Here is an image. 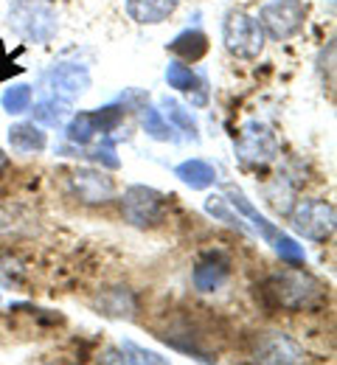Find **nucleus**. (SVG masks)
I'll return each instance as SVG.
<instances>
[{"label":"nucleus","instance_id":"1","mask_svg":"<svg viewBox=\"0 0 337 365\" xmlns=\"http://www.w3.org/2000/svg\"><path fill=\"white\" fill-rule=\"evenodd\" d=\"M256 298L273 312H318L329 301V287L318 275L306 273L301 264H289L267 275L256 287Z\"/></svg>","mask_w":337,"mask_h":365},{"label":"nucleus","instance_id":"2","mask_svg":"<svg viewBox=\"0 0 337 365\" xmlns=\"http://www.w3.org/2000/svg\"><path fill=\"white\" fill-rule=\"evenodd\" d=\"M6 23L20 40L34 46H48L59 31V14L48 0H14Z\"/></svg>","mask_w":337,"mask_h":365},{"label":"nucleus","instance_id":"3","mask_svg":"<svg viewBox=\"0 0 337 365\" xmlns=\"http://www.w3.org/2000/svg\"><path fill=\"white\" fill-rule=\"evenodd\" d=\"M222 43L237 59H256L264 48V31L253 14L231 9L222 20Z\"/></svg>","mask_w":337,"mask_h":365},{"label":"nucleus","instance_id":"4","mask_svg":"<svg viewBox=\"0 0 337 365\" xmlns=\"http://www.w3.org/2000/svg\"><path fill=\"white\" fill-rule=\"evenodd\" d=\"M259 26L273 43H287L301 34L306 20V6L301 0H267L259 9Z\"/></svg>","mask_w":337,"mask_h":365},{"label":"nucleus","instance_id":"5","mask_svg":"<svg viewBox=\"0 0 337 365\" xmlns=\"http://www.w3.org/2000/svg\"><path fill=\"white\" fill-rule=\"evenodd\" d=\"M121 217L133 228H157L166 222V197L152 185H130L121 197Z\"/></svg>","mask_w":337,"mask_h":365},{"label":"nucleus","instance_id":"6","mask_svg":"<svg viewBox=\"0 0 337 365\" xmlns=\"http://www.w3.org/2000/svg\"><path fill=\"white\" fill-rule=\"evenodd\" d=\"M292 230L315 245H326L335 236V205L326 200H301L292 211Z\"/></svg>","mask_w":337,"mask_h":365},{"label":"nucleus","instance_id":"7","mask_svg":"<svg viewBox=\"0 0 337 365\" xmlns=\"http://www.w3.org/2000/svg\"><path fill=\"white\" fill-rule=\"evenodd\" d=\"M68 191L85 205H107L115 200V180L104 169H73L68 172Z\"/></svg>","mask_w":337,"mask_h":365},{"label":"nucleus","instance_id":"8","mask_svg":"<svg viewBox=\"0 0 337 365\" xmlns=\"http://www.w3.org/2000/svg\"><path fill=\"white\" fill-rule=\"evenodd\" d=\"M250 357L256 363L267 365H289L304 360V349L289 337L287 331H256L250 343Z\"/></svg>","mask_w":337,"mask_h":365},{"label":"nucleus","instance_id":"9","mask_svg":"<svg viewBox=\"0 0 337 365\" xmlns=\"http://www.w3.org/2000/svg\"><path fill=\"white\" fill-rule=\"evenodd\" d=\"M279 152L281 146L267 124L250 121L242 127L239 140H237V158L242 163H270L279 158Z\"/></svg>","mask_w":337,"mask_h":365},{"label":"nucleus","instance_id":"10","mask_svg":"<svg viewBox=\"0 0 337 365\" xmlns=\"http://www.w3.org/2000/svg\"><path fill=\"white\" fill-rule=\"evenodd\" d=\"M43 82L51 88L53 96L65 98V101H76L79 96L90 91V71L79 62H59V65H51L48 71L43 73Z\"/></svg>","mask_w":337,"mask_h":365},{"label":"nucleus","instance_id":"11","mask_svg":"<svg viewBox=\"0 0 337 365\" xmlns=\"http://www.w3.org/2000/svg\"><path fill=\"white\" fill-rule=\"evenodd\" d=\"M231 278V259L219 250H208L192 270V284L199 292H217Z\"/></svg>","mask_w":337,"mask_h":365},{"label":"nucleus","instance_id":"12","mask_svg":"<svg viewBox=\"0 0 337 365\" xmlns=\"http://www.w3.org/2000/svg\"><path fill=\"white\" fill-rule=\"evenodd\" d=\"M93 309L104 318L113 320H133L138 315V295L130 287H104L93 298Z\"/></svg>","mask_w":337,"mask_h":365},{"label":"nucleus","instance_id":"13","mask_svg":"<svg viewBox=\"0 0 337 365\" xmlns=\"http://www.w3.org/2000/svg\"><path fill=\"white\" fill-rule=\"evenodd\" d=\"M157 340L169 343L172 349H177V351H183V354H192L194 360H199V363H211V360H214V351H208V349L202 346V334H197V329L189 326L186 320H180V323H175V326L157 331Z\"/></svg>","mask_w":337,"mask_h":365},{"label":"nucleus","instance_id":"14","mask_svg":"<svg viewBox=\"0 0 337 365\" xmlns=\"http://www.w3.org/2000/svg\"><path fill=\"white\" fill-rule=\"evenodd\" d=\"M166 85L175 88V91L186 93L192 98L194 107H205L208 104V85L194 73L186 62H180V59H175V62L166 65Z\"/></svg>","mask_w":337,"mask_h":365},{"label":"nucleus","instance_id":"15","mask_svg":"<svg viewBox=\"0 0 337 365\" xmlns=\"http://www.w3.org/2000/svg\"><path fill=\"white\" fill-rule=\"evenodd\" d=\"M225 197H228V202L234 205V211H237L239 217L250 220V225L256 228V233H259L264 242H270V245L276 242V236L281 233V228H279L276 222H270V220H267V217H264V214H261V211H259V208H256V205L242 194V188L228 185V188H225Z\"/></svg>","mask_w":337,"mask_h":365},{"label":"nucleus","instance_id":"16","mask_svg":"<svg viewBox=\"0 0 337 365\" xmlns=\"http://www.w3.org/2000/svg\"><path fill=\"white\" fill-rule=\"evenodd\" d=\"M180 0H127V17L135 20L138 26H157L166 23L177 11Z\"/></svg>","mask_w":337,"mask_h":365},{"label":"nucleus","instance_id":"17","mask_svg":"<svg viewBox=\"0 0 337 365\" xmlns=\"http://www.w3.org/2000/svg\"><path fill=\"white\" fill-rule=\"evenodd\" d=\"M9 146L20 155H37V152H46L48 135L37 121H20L9 127Z\"/></svg>","mask_w":337,"mask_h":365},{"label":"nucleus","instance_id":"18","mask_svg":"<svg viewBox=\"0 0 337 365\" xmlns=\"http://www.w3.org/2000/svg\"><path fill=\"white\" fill-rule=\"evenodd\" d=\"M175 178L183 182V185H189L192 191H205V188H211L214 182L219 180L214 163H208L202 158H189V160L177 163L175 166Z\"/></svg>","mask_w":337,"mask_h":365},{"label":"nucleus","instance_id":"19","mask_svg":"<svg viewBox=\"0 0 337 365\" xmlns=\"http://www.w3.org/2000/svg\"><path fill=\"white\" fill-rule=\"evenodd\" d=\"M101 363H127V365H166L169 360L160 357L157 351H149L144 346L133 343V340H124L118 349H107L101 354Z\"/></svg>","mask_w":337,"mask_h":365},{"label":"nucleus","instance_id":"20","mask_svg":"<svg viewBox=\"0 0 337 365\" xmlns=\"http://www.w3.org/2000/svg\"><path fill=\"white\" fill-rule=\"evenodd\" d=\"M208 48H211V43H208V34L202 29H186L166 46V51H172L180 62H197L208 53Z\"/></svg>","mask_w":337,"mask_h":365},{"label":"nucleus","instance_id":"21","mask_svg":"<svg viewBox=\"0 0 337 365\" xmlns=\"http://www.w3.org/2000/svg\"><path fill=\"white\" fill-rule=\"evenodd\" d=\"M160 113H163V118L172 124V127H177L183 135L189 138V140H199V127H197V121H194V115H192V110H186L177 98H169V96H163L160 98Z\"/></svg>","mask_w":337,"mask_h":365},{"label":"nucleus","instance_id":"22","mask_svg":"<svg viewBox=\"0 0 337 365\" xmlns=\"http://www.w3.org/2000/svg\"><path fill=\"white\" fill-rule=\"evenodd\" d=\"M68 113H71V101H65V98H59L53 93H51L48 98L37 101L34 110H31V115H34V121L40 127H62Z\"/></svg>","mask_w":337,"mask_h":365},{"label":"nucleus","instance_id":"23","mask_svg":"<svg viewBox=\"0 0 337 365\" xmlns=\"http://www.w3.org/2000/svg\"><path fill=\"white\" fill-rule=\"evenodd\" d=\"M65 138H68V143H73V146H79V149H85V146H90V143L96 140L98 130H96L93 115H90V110L76 113V115L68 121V127H65Z\"/></svg>","mask_w":337,"mask_h":365},{"label":"nucleus","instance_id":"24","mask_svg":"<svg viewBox=\"0 0 337 365\" xmlns=\"http://www.w3.org/2000/svg\"><path fill=\"white\" fill-rule=\"evenodd\" d=\"M202 208H205V214L208 217H214V220H219V222H225L228 228H234L237 233H250L247 225L242 222V217L234 211V205L225 200V197H217V194H211V197H205V202H202Z\"/></svg>","mask_w":337,"mask_h":365},{"label":"nucleus","instance_id":"25","mask_svg":"<svg viewBox=\"0 0 337 365\" xmlns=\"http://www.w3.org/2000/svg\"><path fill=\"white\" fill-rule=\"evenodd\" d=\"M31 101H34V91H31V85H9L3 96H0V104H3V110L9 113V115H23V113H28L31 110Z\"/></svg>","mask_w":337,"mask_h":365},{"label":"nucleus","instance_id":"26","mask_svg":"<svg viewBox=\"0 0 337 365\" xmlns=\"http://www.w3.org/2000/svg\"><path fill=\"white\" fill-rule=\"evenodd\" d=\"M76 155L88 158L90 163H98L101 169H113V172L121 169V158L115 155V138L113 135H101V140H98L93 149H88V152H76Z\"/></svg>","mask_w":337,"mask_h":365},{"label":"nucleus","instance_id":"27","mask_svg":"<svg viewBox=\"0 0 337 365\" xmlns=\"http://www.w3.org/2000/svg\"><path fill=\"white\" fill-rule=\"evenodd\" d=\"M141 124H144L146 135L155 138V140H160V143H172V140H177L175 127H172V124L163 118V113L155 110V107H144V113H141Z\"/></svg>","mask_w":337,"mask_h":365},{"label":"nucleus","instance_id":"28","mask_svg":"<svg viewBox=\"0 0 337 365\" xmlns=\"http://www.w3.org/2000/svg\"><path fill=\"white\" fill-rule=\"evenodd\" d=\"M20 214H23V208H20V205L0 208V233H3V236H20V233H23L20 225H26L28 230H37V225H31V222H37V220H31V217L20 220Z\"/></svg>","mask_w":337,"mask_h":365},{"label":"nucleus","instance_id":"29","mask_svg":"<svg viewBox=\"0 0 337 365\" xmlns=\"http://www.w3.org/2000/svg\"><path fill=\"white\" fill-rule=\"evenodd\" d=\"M273 247H276V253L281 256V262H287V264H306V253H304V245H298V242H295L292 236H287L284 230L276 236Z\"/></svg>","mask_w":337,"mask_h":365},{"label":"nucleus","instance_id":"30","mask_svg":"<svg viewBox=\"0 0 337 365\" xmlns=\"http://www.w3.org/2000/svg\"><path fill=\"white\" fill-rule=\"evenodd\" d=\"M14 73H20V65H14L9 59V53H6V48L0 46V82L9 79V76H14Z\"/></svg>","mask_w":337,"mask_h":365},{"label":"nucleus","instance_id":"31","mask_svg":"<svg viewBox=\"0 0 337 365\" xmlns=\"http://www.w3.org/2000/svg\"><path fill=\"white\" fill-rule=\"evenodd\" d=\"M9 166H11V163H9V155H6L3 149H0V180L6 178V172H9Z\"/></svg>","mask_w":337,"mask_h":365}]
</instances>
